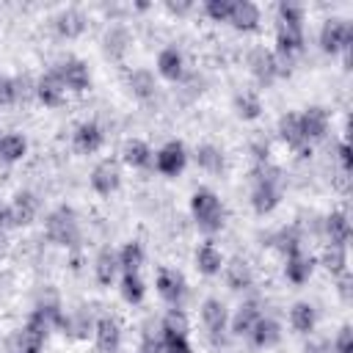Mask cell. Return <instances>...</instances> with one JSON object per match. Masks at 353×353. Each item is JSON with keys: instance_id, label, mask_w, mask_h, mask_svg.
Listing matches in <instances>:
<instances>
[{"instance_id": "cell-1", "label": "cell", "mask_w": 353, "mask_h": 353, "mask_svg": "<svg viewBox=\"0 0 353 353\" xmlns=\"http://www.w3.org/2000/svg\"><path fill=\"white\" fill-rule=\"evenodd\" d=\"M52 323H61L58 309H55V306H39V309L28 317V323L14 334V339H11V353H41Z\"/></svg>"}, {"instance_id": "cell-2", "label": "cell", "mask_w": 353, "mask_h": 353, "mask_svg": "<svg viewBox=\"0 0 353 353\" xmlns=\"http://www.w3.org/2000/svg\"><path fill=\"white\" fill-rule=\"evenodd\" d=\"M279 204H281V179L268 163H259L251 179V207L256 215H270Z\"/></svg>"}, {"instance_id": "cell-3", "label": "cell", "mask_w": 353, "mask_h": 353, "mask_svg": "<svg viewBox=\"0 0 353 353\" xmlns=\"http://www.w3.org/2000/svg\"><path fill=\"white\" fill-rule=\"evenodd\" d=\"M190 215H193L196 226H199L204 234H215V232H221L223 223H226L223 201H221L218 193L210 190V188L193 190V196H190Z\"/></svg>"}, {"instance_id": "cell-4", "label": "cell", "mask_w": 353, "mask_h": 353, "mask_svg": "<svg viewBox=\"0 0 353 353\" xmlns=\"http://www.w3.org/2000/svg\"><path fill=\"white\" fill-rule=\"evenodd\" d=\"M317 44L325 55H347L350 47H353V25L342 17H328L323 19L320 25V33H317Z\"/></svg>"}, {"instance_id": "cell-5", "label": "cell", "mask_w": 353, "mask_h": 353, "mask_svg": "<svg viewBox=\"0 0 353 353\" xmlns=\"http://www.w3.org/2000/svg\"><path fill=\"white\" fill-rule=\"evenodd\" d=\"M44 232L50 237V243L55 245H63V248H72L77 245L80 240V223H77V215L72 207H55L47 221H44Z\"/></svg>"}, {"instance_id": "cell-6", "label": "cell", "mask_w": 353, "mask_h": 353, "mask_svg": "<svg viewBox=\"0 0 353 353\" xmlns=\"http://www.w3.org/2000/svg\"><path fill=\"white\" fill-rule=\"evenodd\" d=\"M201 323H204V331H207L210 342L221 347L226 342V334H229V312H226V303L221 298H204L201 301Z\"/></svg>"}, {"instance_id": "cell-7", "label": "cell", "mask_w": 353, "mask_h": 353, "mask_svg": "<svg viewBox=\"0 0 353 353\" xmlns=\"http://www.w3.org/2000/svg\"><path fill=\"white\" fill-rule=\"evenodd\" d=\"M154 287H157V295L171 306V309H182L185 298H188V281L179 270L174 268H160L157 270V279H154Z\"/></svg>"}, {"instance_id": "cell-8", "label": "cell", "mask_w": 353, "mask_h": 353, "mask_svg": "<svg viewBox=\"0 0 353 353\" xmlns=\"http://www.w3.org/2000/svg\"><path fill=\"white\" fill-rule=\"evenodd\" d=\"M248 72H251V77L259 83V85H273L281 74H284V69H281V63L276 61V55H273V50H265V47H256V50H251V55H248Z\"/></svg>"}, {"instance_id": "cell-9", "label": "cell", "mask_w": 353, "mask_h": 353, "mask_svg": "<svg viewBox=\"0 0 353 353\" xmlns=\"http://www.w3.org/2000/svg\"><path fill=\"white\" fill-rule=\"evenodd\" d=\"M188 165V149L182 141H165L154 152V168L163 176H179Z\"/></svg>"}, {"instance_id": "cell-10", "label": "cell", "mask_w": 353, "mask_h": 353, "mask_svg": "<svg viewBox=\"0 0 353 353\" xmlns=\"http://www.w3.org/2000/svg\"><path fill=\"white\" fill-rule=\"evenodd\" d=\"M121 188V165L113 157H105L91 171V190L97 196H113Z\"/></svg>"}, {"instance_id": "cell-11", "label": "cell", "mask_w": 353, "mask_h": 353, "mask_svg": "<svg viewBox=\"0 0 353 353\" xmlns=\"http://www.w3.org/2000/svg\"><path fill=\"white\" fill-rule=\"evenodd\" d=\"M314 265H317V262H314V256H312V254H306L301 245L284 254V276H287V281H290V284H295V287H301V284H306V281L312 279Z\"/></svg>"}, {"instance_id": "cell-12", "label": "cell", "mask_w": 353, "mask_h": 353, "mask_svg": "<svg viewBox=\"0 0 353 353\" xmlns=\"http://www.w3.org/2000/svg\"><path fill=\"white\" fill-rule=\"evenodd\" d=\"M55 74L61 77L63 88H66V91H74V94H83V91L91 85V72H88V66H85V61H80V58H66V61H61L58 69H55Z\"/></svg>"}, {"instance_id": "cell-13", "label": "cell", "mask_w": 353, "mask_h": 353, "mask_svg": "<svg viewBox=\"0 0 353 353\" xmlns=\"http://www.w3.org/2000/svg\"><path fill=\"white\" fill-rule=\"evenodd\" d=\"M276 132H279V138L287 143V149H292L298 157H306V154L312 152V146L303 141V132H301V116H298V113H284V116H279Z\"/></svg>"}, {"instance_id": "cell-14", "label": "cell", "mask_w": 353, "mask_h": 353, "mask_svg": "<svg viewBox=\"0 0 353 353\" xmlns=\"http://www.w3.org/2000/svg\"><path fill=\"white\" fill-rule=\"evenodd\" d=\"M301 116V132H303V141L312 146V143H317V141H323L325 135H328V124H331V119H328V110L325 108H320V105H312V108H306L303 113H298Z\"/></svg>"}, {"instance_id": "cell-15", "label": "cell", "mask_w": 353, "mask_h": 353, "mask_svg": "<svg viewBox=\"0 0 353 353\" xmlns=\"http://www.w3.org/2000/svg\"><path fill=\"white\" fill-rule=\"evenodd\" d=\"M281 336H284L281 323H279L276 317H270V314H262V317L254 323V328H251V334H248L245 339H248L254 347L268 350V347H276V345L281 342Z\"/></svg>"}, {"instance_id": "cell-16", "label": "cell", "mask_w": 353, "mask_h": 353, "mask_svg": "<svg viewBox=\"0 0 353 353\" xmlns=\"http://www.w3.org/2000/svg\"><path fill=\"white\" fill-rule=\"evenodd\" d=\"M33 94H36V99H39L44 108H61L63 99H66V88H63L61 77L55 74V69L47 72V74H41V77L33 83Z\"/></svg>"}, {"instance_id": "cell-17", "label": "cell", "mask_w": 353, "mask_h": 353, "mask_svg": "<svg viewBox=\"0 0 353 353\" xmlns=\"http://www.w3.org/2000/svg\"><path fill=\"white\" fill-rule=\"evenodd\" d=\"M94 342H97L99 353H116L119 345H121V325H119V320L110 317V314L97 317V323H94Z\"/></svg>"}, {"instance_id": "cell-18", "label": "cell", "mask_w": 353, "mask_h": 353, "mask_svg": "<svg viewBox=\"0 0 353 353\" xmlns=\"http://www.w3.org/2000/svg\"><path fill=\"white\" fill-rule=\"evenodd\" d=\"M262 317V309H259V301L256 298H248L237 306V312L229 317V334L232 336H248L254 323Z\"/></svg>"}, {"instance_id": "cell-19", "label": "cell", "mask_w": 353, "mask_h": 353, "mask_svg": "<svg viewBox=\"0 0 353 353\" xmlns=\"http://www.w3.org/2000/svg\"><path fill=\"white\" fill-rule=\"evenodd\" d=\"M262 22V14H259V6L251 3V0H234L232 6V14H229V25L240 33H254Z\"/></svg>"}, {"instance_id": "cell-20", "label": "cell", "mask_w": 353, "mask_h": 353, "mask_svg": "<svg viewBox=\"0 0 353 353\" xmlns=\"http://www.w3.org/2000/svg\"><path fill=\"white\" fill-rule=\"evenodd\" d=\"M72 141H74V149H77L80 154H94V152L102 149L105 132H102V127H99L97 121H83V124L74 127Z\"/></svg>"}, {"instance_id": "cell-21", "label": "cell", "mask_w": 353, "mask_h": 353, "mask_svg": "<svg viewBox=\"0 0 353 353\" xmlns=\"http://www.w3.org/2000/svg\"><path fill=\"white\" fill-rule=\"evenodd\" d=\"M157 74L168 83H179L185 77V55L176 47H163L157 52Z\"/></svg>"}, {"instance_id": "cell-22", "label": "cell", "mask_w": 353, "mask_h": 353, "mask_svg": "<svg viewBox=\"0 0 353 353\" xmlns=\"http://www.w3.org/2000/svg\"><path fill=\"white\" fill-rule=\"evenodd\" d=\"M223 262H226V256L221 254V248L212 240H204L196 248V268L201 276H218L223 270Z\"/></svg>"}, {"instance_id": "cell-23", "label": "cell", "mask_w": 353, "mask_h": 353, "mask_svg": "<svg viewBox=\"0 0 353 353\" xmlns=\"http://www.w3.org/2000/svg\"><path fill=\"white\" fill-rule=\"evenodd\" d=\"M223 279H226V284H229V290H234V292H240V290H248L251 284H254V273H251V265L245 262V259H240V256H234V259H229V262H223Z\"/></svg>"}, {"instance_id": "cell-24", "label": "cell", "mask_w": 353, "mask_h": 353, "mask_svg": "<svg viewBox=\"0 0 353 353\" xmlns=\"http://www.w3.org/2000/svg\"><path fill=\"white\" fill-rule=\"evenodd\" d=\"M121 160H124L130 168H146V165H152L154 152H152V146H149L146 141L130 138V141L121 146Z\"/></svg>"}, {"instance_id": "cell-25", "label": "cell", "mask_w": 353, "mask_h": 353, "mask_svg": "<svg viewBox=\"0 0 353 353\" xmlns=\"http://www.w3.org/2000/svg\"><path fill=\"white\" fill-rule=\"evenodd\" d=\"M290 325L298 334H312L317 325V309L309 301H295L290 309Z\"/></svg>"}, {"instance_id": "cell-26", "label": "cell", "mask_w": 353, "mask_h": 353, "mask_svg": "<svg viewBox=\"0 0 353 353\" xmlns=\"http://www.w3.org/2000/svg\"><path fill=\"white\" fill-rule=\"evenodd\" d=\"M325 237L331 245H345L350 243V221H347V212L336 210L325 218Z\"/></svg>"}, {"instance_id": "cell-27", "label": "cell", "mask_w": 353, "mask_h": 353, "mask_svg": "<svg viewBox=\"0 0 353 353\" xmlns=\"http://www.w3.org/2000/svg\"><path fill=\"white\" fill-rule=\"evenodd\" d=\"M116 273H119L116 251H113V248H102V251L97 254V259H94V279H97V284L110 287L113 279H116Z\"/></svg>"}, {"instance_id": "cell-28", "label": "cell", "mask_w": 353, "mask_h": 353, "mask_svg": "<svg viewBox=\"0 0 353 353\" xmlns=\"http://www.w3.org/2000/svg\"><path fill=\"white\" fill-rule=\"evenodd\" d=\"M196 165L207 174H221L223 165H226V157H223V149L215 146V143H201L196 146Z\"/></svg>"}, {"instance_id": "cell-29", "label": "cell", "mask_w": 353, "mask_h": 353, "mask_svg": "<svg viewBox=\"0 0 353 353\" xmlns=\"http://www.w3.org/2000/svg\"><path fill=\"white\" fill-rule=\"evenodd\" d=\"M55 30H58L63 39H77V36L85 30V17H83V11H77V8H63V11L55 17Z\"/></svg>"}, {"instance_id": "cell-30", "label": "cell", "mask_w": 353, "mask_h": 353, "mask_svg": "<svg viewBox=\"0 0 353 353\" xmlns=\"http://www.w3.org/2000/svg\"><path fill=\"white\" fill-rule=\"evenodd\" d=\"M127 85H130L132 97H138V99H152L157 94V80L149 69H132L127 74Z\"/></svg>"}, {"instance_id": "cell-31", "label": "cell", "mask_w": 353, "mask_h": 353, "mask_svg": "<svg viewBox=\"0 0 353 353\" xmlns=\"http://www.w3.org/2000/svg\"><path fill=\"white\" fill-rule=\"evenodd\" d=\"M232 108H234V116L243 119V121H254V119L262 116V99L254 91H237Z\"/></svg>"}, {"instance_id": "cell-32", "label": "cell", "mask_w": 353, "mask_h": 353, "mask_svg": "<svg viewBox=\"0 0 353 353\" xmlns=\"http://www.w3.org/2000/svg\"><path fill=\"white\" fill-rule=\"evenodd\" d=\"M28 154V138L19 132L0 135V160L3 163H19Z\"/></svg>"}, {"instance_id": "cell-33", "label": "cell", "mask_w": 353, "mask_h": 353, "mask_svg": "<svg viewBox=\"0 0 353 353\" xmlns=\"http://www.w3.org/2000/svg\"><path fill=\"white\" fill-rule=\"evenodd\" d=\"M276 14H279V25L281 28L303 36V22H306V8L303 6H298V3H279Z\"/></svg>"}, {"instance_id": "cell-34", "label": "cell", "mask_w": 353, "mask_h": 353, "mask_svg": "<svg viewBox=\"0 0 353 353\" xmlns=\"http://www.w3.org/2000/svg\"><path fill=\"white\" fill-rule=\"evenodd\" d=\"M116 259H119V270L121 273H141V265H143V245L138 240H130L121 245V251H116Z\"/></svg>"}, {"instance_id": "cell-35", "label": "cell", "mask_w": 353, "mask_h": 353, "mask_svg": "<svg viewBox=\"0 0 353 353\" xmlns=\"http://www.w3.org/2000/svg\"><path fill=\"white\" fill-rule=\"evenodd\" d=\"M320 265L336 279V276H342V273H347L350 270V265H347V248L345 245H325L323 248V256H320Z\"/></svg>"}, {"instance_id": "cell-36", "label": "cell", "mask_w": 353, "mask_h": 353, "mask_svg": "<svg viewBox=\"0 0 353 353\" xmlns=\"http://www.w3.org/2000/svg\"><path fill=\"white\" fill-rule=\"evenodd\" d=\"M160 336H190V323L182 309H168L160 323Z\"/></svg>"}, {"instance_id": "cell-37", "label": "cell", "mask_w": 353, "mask_h": 353, "mask_svg": "<svg viewBox=\"0 0 353 353\" xmlns=\"http://www.w3.org/2000/svg\"><path fill=\"white\" fill-rule=\"evenodd\" d=\"M119 290H121V298L127 303H141L146 295V281L141 279V273H121Z\"/></svg>"}, {"instance_id": "cell-38", "label": "cell", "mask_w": 353, "mask_h": 353, "mask_svg": "<svg viewBox=\"0 0 353 353\" xmlns=\"http://www.w3.org/2000/svg\"><path fill=\"white\" fill-rule=\"evenodd\" d=\"M25 83L22 80H11V77H0V105H11L19 102L25 97Z\"/></svg>"}, {"instance_id": "cell-39", "label": "cell", "mask_w": 353, "mask_h": 353, "mask_svg": "<svg viewBox=\"0 0 353 353\" xmlns=\"http://www.w3.org/2000/svg\"><path fill=\"white\" fill-rule=\"evenodd\" d=\"M232 6H234V0H207V3H204V14H207L212 22H229Z\"/></svg>"}, {"instance_id": "cell-40", "label": "cell", "mask_w": 353, "mask_h": 353, "mask_svg": "<svg viewBox=\"0 0 353 353\" xmlns=\"http://www.w3.org/2000/svg\"><path fill=\"white\" fill-rule=\"evenodd\" d=\"M105 47H108V52L110 55H124V50H127V33L121 30V28H113V30H108V36H105Z\"/></svg>"}, {"instance_id": "cell-41", "label": "cell", "mask_w": 353, "mask_h": 353, "mask_svg": "<svg viewBox=\"0 0 353 353\" xmlns=\"http://www.w3.org/2000/svg\"><path fill=\"white\" fill-rule=\"evenodd\" d=\"M334 353H353V325L345 323L334 336Z\"/></svg>"}, {"instance_id": "cell-42", "label": "cell", "mask_w": 353, "mask_h": 353, "mask_svg": "<svg viewBox=\"0 0 353 353\" xmlns=\"http://www.w3.org/2000/svg\"><path fill=\"white\" fill-rule=\"evenodd\" d=\"M336 292H339V298L345 303H350V298H353V276H350V270L336 276Z\"/></svg>"}, {"instance_id": "cell-43", "label": "cell", "mask_w": 353, "mask_h": 353, "mask_svg": "<svg viewBox=\"0 0 353 353\" xmlns=\"http://www.w3.org/2000/svg\"><path fill=\"white\" fill-rule=\"evenodd\" d=\"M336 160H339V168H342V174H350V146H347V141H342L339 146H336Z\"/></svg>"}, {"instance_id": "cell-44", "label": "cell", "mask_w": 353, "mask_h": 353, "mask_svg": "<svg viewBox=\"0 0 353 353\" xmlns=\"http://www.w3.org/2000/svg\"><path fill=\"white\" fill-rule=\"evenodd\" d=\"M138 353H163V345H160V339H152V336H146Z\"/></svg>"}, {"instance_id": "cell-45", "label": "cell", "mask_w": 353, "mask_h": 353, "mask_svg": "<svg viewBox=\"0 0 353 353\" xmlns=\"http://www.w3.org/2000/svg\"><path fill=\"white\" fill-rule=\"evenodd\" d=\"M165 8L171 14H185V11H190V3H165Z\"/></svg>"}]
</instances>
